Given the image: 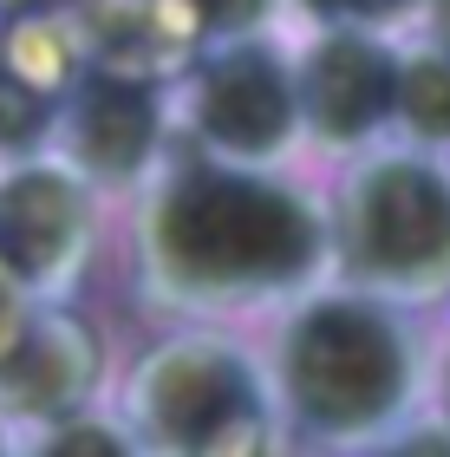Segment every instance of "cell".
<instances>
[{"label":"cell","mask_w":450,"mask_h":457,"mask_svg":"<svg viewBox=\"0 0 450 457\" xmlns=\"http://www.w3.org/2000/svg\"><path fill=\"white\" fill-rule=\"evenodd\" d=\"M92 366H98V353L78 334V320H33L0 353V392L27 411L33 405H66V399L86 392Z\"/></svg>","instance_id":"cell-9"},{"label":"cell","mask_w":450,"mask_h":457,"mask_svg":"<svg viewBox=\"0 0 450 457\" xmlns=\"http://www.w3.org/2000/svg\"><path fill=\"white\" fill-rule=\"evenodd\" d=\"M72 431H78V438H53L46 451H118V438H105L98 425H72Z\"/></svg>","instance_id":"cell-14"},{"label":"cell","mask_w":450,"mask_h":457,"mask_svg":"<svg viewBox=\"0 0 450 457\" xmlns=\"http://www.w3.org/2000/svg\"><path fill=\"white\" fill-rule=\"evenodd\" d=\"M46 118H53V105H46V92H39V79L20 66L13 53H0V144H7V151L33 144L46 131Z\"/></svg>","instance_id":"cell-11"},{"label":"cell","mask_w":450,"mask_h":457,"mask_svg":"<svg viewBox=\"0 0 450 457\" xmlns=\"http://www.w3.org/2000/svg\"><path fill=\"white\" fill-rule=\"evenodd\" d=\"M157 268L183 287H281L314 262V216L274 183L190 170L157 210Z\"/></svg>","instance_id":"cell-1"},{"label":"cell","mask_w":450,"mask_h":457,"mask_svg":"<svg viewBox=\"0 0 450 457\" xmlns=\"http://www.w3.org/2000/svg\"><path fill=\"white\" fill-rule=\"evenodd\" d=\"M190 7L209 20V27H249V20L268 13V0H190Z\"/></svg>","instance_id":"cell-12"},{"label":"cell","mask_w":450,"mask_h":457,"mask_svg":"<svg viewBox=\"0 0 450 457\" xmlns=\"http://www.w3.org/2000/svg\"><path fill=\"white\" fill-rule=\"evenodd\" d=\"M157 137V105L144 86H125V79H92L72 105V157L86 163L92 177L125 183L137 163L151 157Z\"/></svg>","instance_id":"cell-8"},{"label":"cell","mask_w":450,"mask_h":457,"mask_svg":"<svg viewBox=\"0 0 450 457\" xmlns=\"http://www.w3.org/2000/svg\"><path fill=\"white\" fill-rule=\"evenodd\" d=\"M392 112H405V124L424 137H450V59H412L398 72Z\"/></svg>","instance_id":"cell-10"},{"label":"cell","mask_w":450,"mask_h":457,"mask_svg":"<svg viewBox=\"0 0 450 457\" xmlns=\"http://www.w3.org/2000/svg\"><path fill=\"white\" fill-rule=\"evenodd\" d=\"M346 255L372 281H444L450 268V190L424 163H379L346 203Z\"/></svg>","instance_id":"cell-3"},{"label":"cell","mask_w":450,"mask_h":457,"mask_svg":"<svg viewBox=\"0 0 450 457\" xmlns=\"http://www.w3.org/2000/svg\"><path fill=\"white\" fill-rule=\"evenodd\" d=\"M137 411L170 445H216L222 431L255 425V386L229 353L216 346H176L144 372Z\"/></svg>","instance_id":"cell-4"},{"label":"cell","mask_w":450,"mask_h":457,"mask_svg":"<svg viewBox=\"0 0 450 457\" xmlns=\"http://www.w3.org/2000/svg\"><path fill=\"white\" fill-rule=\"evenodd\" d=\"M438 39L450 46V0H438Z\"/></svg>","instance_id":"cell-15"},{"label":"cell","mask_w":450,"mask_h":457,"mask_svg":"<svg viewBox=\"0 0 450 457\" xmlns=\"http://www.w3.org/2000/svg\"><path fill=\"white\" fill-rule=\"evenodd\" d=\"M196 118L222 151L261 157V151H274V144L288 137V124H294V86L268 53H222L209 66V79H202Z\"/></svg>","instance_id":"cell-7"},{"label":"cell","mask_w":450,"mask_h":457,"mask_svg":"<svg viewBox=\"0 0 450 457\" xmlns=\"http://www.w3.org/2000/svg\"><path fill=\"white\" fill-rule=\"evenodd\" d=\"M392 98H398V66L372 46V39H353V33L326 39V46L307 59V72H300V112L333 144L365 137L385 112H392Z\"/></svg>","instance_id":"cell-6"},{"label":"cell","mask_w":450,"mask_h":457,"mask_svg":"<svg viewBox=\"0 0 450 457\" xmlns=\"http://www.w3.org/2000/svg\"><path fill=\"white\" fill-rule=\"evenodd\" d=\"M86 236V190L59 170H20L0 183V268L13 281H53Z\"/></svg>","instance_id":"cell-5"},{"label":"cell","mask_w":450,"mask_h":457,"mask_svg":"<svg viewBox=\"0 0 450 457\" xmlns=\"http://www.w3.org/2000/svg\"><path fill=\"white\" fill-rule=\"evenodd\" d=\"M307 7L326 13V20H385L398 0H307Z\"/></svg>","instance_id":"cell-13"},{"label":"cell","mask_w":450,"mask_h":457,"mask_svg":"<svg viewBox=\"0 0 450 457\" xmlns=\"http://www.w3.org/2000/svg\"><path fill=\"white\" fill-rule=\"evenodd\" d=\"M405 372H412V360H405L398 334L372 307L326 301L307 320H294V334H288L294 411L320 431L385 419V411L405 399Z\"/></svg>","instance_id":"cell-2"}]
</instances>
